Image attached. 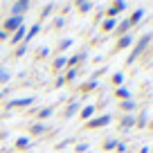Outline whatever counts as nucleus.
Listing matches in <instances>:
<instances>
[{
  "label": "nucleus",
  "instance_id": "6",
  "mask_svg": "<svg viewBox=\"0 0 153 153\" xmlns=\"http://www.w3.org/2000/svg\"><path fill=\"white\" fill-rule=\"evenodd\" d=\"M41 29H43V27H41V23H34L32 27L27 29V34H25V41H23V43H25V45H29V43L34 41V38H36L38 34H41Z\"/></svg>",
  "mask_w": 153,
  "mask_h": 153
},
{
  "label": "nucleus",
  "instance_id": "38",
  "mask_svg": "<svg viewBox=\"0 0 153 153\" xmlns=\"http://www.w3.org/2000/svg\"><path fill=\"white\" fill-rule=\"evenodd\" d=\"M2 95H5V92H0V97H2Z\"/></svg>",
  "mask_w": 153,
  "mask_h": 153
},
{
  "label": "nucleus",
  "instance_id": "8",
  "mask_svg": "<svg viewBox=\"0 0 153 153\" xmlns=\"http://www.w3.org/2000/svg\"><path fill=\"white\" fill-rule=\"evenodd\" d=\"M25 34H27V27H25V25H20V27L11 34V43H14V45H20V43L25 41Z\"/></svg>",
  "mask_w": 153,
  "mask_h": 153
},
{
  "label": "nucleus",
  "instance_id": "18",
  "mask_svg": "<svg viewBox=\"0 0 153 153\" xmlns=\"http://www.w3.org/2000/svg\"><path fill=\"white\" fill-rule=\"evenodd\" d=\"M115 95H117V99H131V92L126 86H120L117 90H115Z\"/></svg>",
  "mask_w": 153,
  "mask_h": 153
},
{
  "label": "nucleus",
  "instance_id": "24",
  "mask_svg": "<svg viewBox=\"0 0 153 153\" xmlns=\"http://www.w3.org/2000/svg\"><path fill=\"white\" fill-rule=\"evenodd\" d=\"M117 142H120L117 137H110V140H106V142H104V149H106V151H113V149L117 146Z\"/></svg>",
  "mask_w": 153,
  "mask_h": 153
},
{
  "label": "nucleus",
  "instance_id": "12",
  "mask_svg": "<svg viewBox=\"0 0 153 153\" xmlns=\"http://www.w3.org/2000/svg\"><path fill=\"white\" fill-rule=\"evenodd\" d=\"M95 110H97V108L90 104V106H83V108H81V113H79V115H81V120H86V122H88V120H92Z\"/></svg>",
  "mask_w": 153,
  "mask_h": 153
},
{
  "label": "nucleus",
  "instance_id": "25",
  "mask_svg": "<svg viewBox=\"0 0 153 153\" xmlns=\"http://www.w3.org/2000/svg\"><path fill=\"white\" fill-rule=\"evenodd\" d=\"M113 83L120 88L122 83H124V72H115V74H113Z\"/></svg>",
  "mask_w": 153,
  "mask_h": 153
},
{
  "label": "nucleus",
  "instance_id": "35",
  "mask_svg": "<svg viewBox=\"0 0 153 153\" xmlns=\"http://www.w3.org/2000/svg\"><path fill=\"white\" fill-rule=\"evenodd\" d=\"M63 83H65V79H63V76H59V79H56V88H61Z\"/></svg>",
  "mask_w": 153,
  "mask_h": 153
},
{
  "label": "nucleus",
  "instance_id": "2",
  "mask_svg": "<svg viewBox=\"0 0 153 153\" xmlns=\"http://www.w3.org/2000/svg\"><path fill=\"white\" fill-rule=\"evenodd\" d=\"M110 120H113V117H110L108 113H104L101 117H92V120H88L86 126H88V128H101V126H108Z\"/></svg>",
  "mask_w": 153,
  "mask_h": 153
},
{
  "label": "nucleus",
  "instance_id": "27",
  "mask_svg": "<svg viewBox=\"0 0 153 153\" xmlns=\"http://www.w3.org/2000/svg\"><path fill=\"white\" fill-rule=\"evenodd\" d=\"M52 9H54V5H52V2H48V5L43 7V11H41V18H48V16L52 14Z\"/></svg>",
  "mask_w": 153,
  "mask_h": 153
},
{
  "label": "nucleus",
  "instance_id": "13",
  "mask_svg": "<svg viewBox=\"0 0 153 153\" xmlns=\"http://www.w3.org/2000/svg\"><path fill=\"white\" fill-rule=\"evenodd\" d=\"M120 106H122V110H126V113H133L135 108H137V101H133V99H124V101H120Z\"/></svg>",
  "mask_w": 153,
  "mask_h": 153
},
{
  "label": "nucleus",
  "instance_id": "21",
  "mask_svg": "<svg viewBox=\"0 0 153 153\" xmlns=\"http://www.w3.org/2000/svg\"><path fill=\"white\" fill-rule=\"evenodd\" d=\"M45 131H48V128H45V124L38 122V124H34L32 128H29V133H32V135H41V133H45Z\"/></svg>",
  "mask_w": 153,
  "mask_h": 153
},
{
  "label": "nucleus",
  "instance_id": "23",
  "mask_svg": "<svg viewBox=\"0 0 153 153\" xmlns=\"http://www.w3.org/2000/svg\"><path fill=\"white\" fill-rule=\"evenodd\" d=\"M76 74H79V70H76V68H70V70H68V74L63 76V79H65V83H68V81H74Z\"/></svg>",
  "mask_w": 153,
  "mask_h": 153
},
{
  "label": "nucleus",
  "instance_id": "11",
  "mask_svg": "<svg viewBox=\"0 0 153 153\" xmlns=\"http://www.w3.org/2000/svg\"><path fill=\"white\" fill-rule=\"evenodd\" d=\"M131 27H133V25H131V20L128 18H124V20H120V23H117V32H120V36H124V34H128L131 32Z\"/></svg>",
  "mask_w": 153,
  "mask_h": 153
},
{
  "label": "nucleus",
  "instance_id": "1",
  "mask_svg": "<svg viewBox=\"0 0 153 153\" xmlns=\"http://www.w3.org/2000/svg\"><path fill=\"white\" fill-rule=\"evenodd\" d=\"M151 41H153V34H142V36L137 38L135 48L131 50V54H128V59H126V61H128V63H135V59L142 56V54L146 52V48L151 45Z\"/></svg>",
  "mask_w": 153,
  "mask_h": 153
},
{
  "label": "nucleus",
  "instance_id": "31",
  "mask_svg": "<svg viewBox=\"0 0 153 153\" xmlns=\"http://www.w3.org/2000/svg\"><path fill=\"white\" fill-rule=\"evenodd\" d=\"M68 144H74V140H72V137H68V140H63V142H59V144H56V149H65V146H68Z\"/></svg>",
  "mask_w": 153,
  "mask_h": 153
},
{
  "label": "nucleus",
  "instance_id": "22",
  "mask_svg": "<svg viewBox=\"0 0 153 153\" xmlns=\"http://www.w3.org/2000/svg\"><path fill=\"white\" fill-rule=\"evenodd\" d=\"M97 86H99V81H97V79H90L86 86H81V90H83V92H90V90H95Z\"/></svg>",
  "mask_w": 153,
  "mask_h": 153
},
{
  "label": "nucleus",
  "instance_id": "30",
  "mask_svg": "<svg viewBox=\"0 0 153 153\" xmlns=\"http://www.w3.org/2000/svg\"><path fill=\"white\" fill-rule=\"evenodd\" d=\"M27 48H29V45H25V43H20V45H18V50H16V56H23V54H25V52H27Z\"/></svg>",
  "mask_w": 153,
  "mask_h": 153
},
{
  "label": "nucleus",
  "instance_id": "14",
  "mask_svg": "<svg viewBox=\"0 0 153 153\" xmlns=\"http://www.w3.org/2000/svg\"><path fill=\"white\" fill-rule=\"evenodd\" d=\"M76 110H79V101H76V99H72V101H70V106L65 108V120H70V117L76 113Z\"/></svg>",
  "mask_w": 153,
  "mask_h": 153
},
{
  "label": "nucleus",
  "instance_id": "3",
  "mask_svg": "<svg viewBox=\"0 0 153 153\" xmlns=\"http://www.w3.org/2000/svg\"><path fill=\"white\" fill-rule=\"evenodd\" d=\"M20 25H25L23 16H9V18L5 20V25H2V29H5V32L9 34V32H16V29H18Z\"/></svg>",
  "mask_w": 153,
  "mask_h": 153
},
{
  "label": "nucleus",
  "instance_id": "36",
  "mask_svg": "<svg viewBox=\"0 0 153 153\" xmlns=\"http://www.w3.org/2000/svg\"><path fill=\"white\" fill-rule=\"evenodd\" d=\"M2 38H7V32H5V29H0V41H2Z\"/></svg>",
  "mask_w": 153,
  "mask_h": 153
},
{
  "label": "nucleus",
  "instance_id": "10",
  "mask_svg": "<svg viewBox=\"0 0 153 153\" xmlns=\"http://www.w3.org/2000/svg\"><path fill=\"white\" fill-rule=\"evenodd\" d=\"M117 23H120L117 18H104L101 20V32H113L117 27Z\"/></svg>",
  "mask_w": 153,
  "mask_h": 153
},
{
  "label": "nucleus",
  "instance_id": "16",
  "mask_svg": "<svg viewBox=\"0 0 153 153\" xmlns=\"http://www.w3.org/2000/svg\"><path fill=\"white\" fill-rule=\"evenodd\" d=\"M52 65H54V70H63V68H68V59L61 54V56H56V59H54V63H52Z\"/></svg>",
  "mask_w": 153,
  "mask_h": 153
},
{
  "label": "nucleus",
  "instance_id": "26",
  "mask_svg": "<svg viewBox=\"0 0 153 153\" xmlns=\"http://www.w3.org/2000/svg\"><path fill=\"white\" fill-rule=\"evenodd\" d=\"M29 146V137H18L16 140V149H27Z\"/></svg>",
  "mask_w": 153,
  "mask_h": 153
},
{
  "label": "nucleus",
  "instance_id": "20",
  "mask_svg": "<svg viewBox=\"0 0 153 153\" xmlns=\"http://www.w3.org/2000/svg\"><path fill=\"white\" fill-rule=\"evenodd\" d=\"M120 126H122V128H133V126H135V117H133V115H126Z\"/></svg>",
  "mask_w": 153,
  "mask_h": 153
},
{
  "label": "nucleus",
  "instance_id": "17",
  "mask_svg": "<svg viewBox=\"0 0 153 153\" xmlns=\"http://www.w3.org/2000/svg\"><path fill=\"white\" fill-rule=\"evenodd\" d=\"M52 113H54V108L52 106H48V108H38V120H48V117H52Z\"/></svg>",
  "mask_w": 153,
  "mask_h": 153
},
{
  "label": "nucleus",
  "instance_id": "29",
  "mask_svg": "<svg viewBox=\"0 0 153 153\" xmlns=\"http://www.w3.org/2000/svg\"><path fill=\"white\" fill-rule=\"evenodd\" d=\"M72 43H74L72 38H63V41H61V45H59V50H61V52H63V50H68V48H70Z\"/></svg>",
  "mask_w": 153,
  "mask_h": 153
},
{
  "label": "nucleus",
  "instance_id": "7",
  "mask_svg": "<svg viewBox=\"0 0 153 153\" xmlns=\"http://www.w3.org/2000/svg\"><path fill=\"white\" fill-rule=\"evenodd\" d=\"M124 9H126V2H124V0H120V2H115V5L106 11V18H117Z\"/></svg>",
  "mask_w": 153,
  "mask_h": 153
},
{
  "label": "nucleus",
  "instance_id": "15",
  "mask_svg": "<svg viewBox=\"0 0 153 153\" xmlns=\"http://www.w3.org/2000/svg\"><path fill=\"white\" fill-rule=\"evenodd\" d=\"M142 18H144V9L140 7V9H135L133 14H131V18H128V20H131V25H137Z\"/></svg>",
  "mask_w": 153,
  "mask_h": 153
},
{
  "label": "nucleus",
  "instance_id": "39",
  "mask_svg": "<svg viewBox=\"0 0 153 153\" xmlns=\"http://www.w3.org/2000/svg\"><path fill=\"white\" fill-rule=\"evenodd\" d=\"M151 50H153V45H151Z\"/></svg>",
  "mask_w": 153,
  "mask_h": 153
},
{
  "label": "nucleus",
  "instance_id": "33",
  "mask_svg": "<svg viewBox=\"0 0 153 153\" xmlns=\"http://www.w3.org/2000/svg\"><path fill=\"white\" fill-rule=\"evenodd\" d=\"M63 23H65V18H63V16H59V18H54V27H63Z\"/></svg>",
  "mask_w": 153,
  "mask_h": 153
},
{
  "label": "nucleus",
  "instance_id": "32",
  "mask_svg": "<svg viewBox=\"0 0 153 153\" xmlns=\"http://www.w3.org/2000/svg\"><path fill=\"white\" fill-rule=\"evenodd\" d=\"M115 151H117V153H126V142H117Z\"/></svg>",
  "mask_w": 153,
  "mask_h": 153
},
{
  "label": "nucleus",
  "instance_id": "4",
  "mask_svg": "<svg viewBox=\"0 0 153 153\" xmlns=\"http://www.w3.org/2000/svg\"><path fill=\"white\" fill-rule=\"evenodd\" d=\"M34 101H36V97H20V99L7 101V108H29Z\"/></svg>",
  "mask_w": 153,
  "mask_h": 153
},
{
  "label": "nucleus",
  "instance_id": "9",
  "mask_svg": "<svg viewBox=\"0 0 153 153\" xmlns=\"http://www.w3.org/2000/svg\"><path fill=\"white\" fill-rule=\"evenodd\" d=\"M133 41H135V36L133 34H124V36H120V41H117V48L120 50H126V48H131V45H133Z\"/></svg>",
  "mask_w": 153,
  "mask_h": 153
},
{
  "label": "nucleus",
  "instance_id": "19",
  "mask_svg": "<svg viewBox=\"0 0 153 153\" xmlns=\"http://www.w3.org/2000/svg\"><path fill=\"white\" fill-rule=\"evenodd\" d=\"M76 9L81 11V14H88V11L92 9V2H90V0H83V2H76Z\"/></svg>",
  "mask_w": 153,
  "mask_h": 153
},
{
  "label": "nucleus",
  "instance_id": "37",
  "mask_svg": "<svg viewBox=\"0 0 153 153\" xmlns=\"http://www.w3.org/2000/svg\"><path fill=\"white\" fill-rule=\"evenodd\" d=\"M149 151H151L149 146H142V149H140V153H149Z\"/></svg>",
  "mask_w": 153,
  "mask_h": 153
},
{
  "label": "nucleus",
  "instance_id": "28",
  "mask_svg": "<svg viewBox=\"0 0 153 153\" xmlns=\"http://www.w3.org/2000/svg\"><path fill=\"white\" fill-rule=\"evenodd\" d=\"M88 149H90V144H88V142H76V153H86Z\"/></svg>",
  "mask_w": 153,
  "mask_h": 153
},
{
  "label": "nucleus",
  "instance_id": "34",
  "mask_svg": "<svg viewBox=\"0 0 153 153\" xmlns=\"http://www.w3.org/2000/svg\"><path fill=\"white\" fill-rule=\"evenodd\" d=\"M7 79H9V72H7V70H0V81H7Z\"/></svg>",
  "mask_w": 153,
  "mask_h": 153
},
{
  "label": "nucleus",
  "instance_id": "5",
  "mask_svg": "<svg viewBox=\"0 0 153 153\" xmlns=\"http://www.w3.org/2000/svg\"><path fill=\"white\" fill-rule=\"evenodd\" d=\"M29 7H32V2H27V0H18V2L11 5V16H23L25 11H29Z\"/></svg>",
  "mask_w": 153,
  "mask_h": 153
}]
</instances>
